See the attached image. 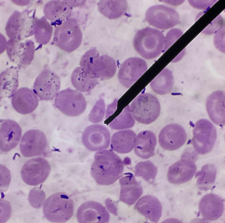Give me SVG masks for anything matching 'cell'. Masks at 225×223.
<instances>
[{"mask_svg": "<svg viewBox=\"0 0 225 223\" xmlns=\"http://www.w3.org/2000/svg\"><path fill=\"white\" fill-rule=\"evenodd\" d=\"M124 162L111 150L97 151L90 167V174L96 182L101 185L113 184L122 176Z\"/></svg>", "mask_w": 225, "mask_h": 223, "instance_id": "obj_1", "label": "cell"}, {"mask_svg": "<svg viewBox=\"0 0 225 223\" xmlns=\"http://www.w3.org/2000/svg\"><path fill=\"white\" fill-rule=\"evenodd\" d=\"M80 67L94 77L101 80L112 78L116 73V64L111 57L100 56L96 47H92L82 56L80 62Z\"/></svg>", "mask_w": 225, "mask_h": 223, "instance_id": "obj_2", "label": "cell"}, {"mask_svg": "<svg viewBox=\"0 0 225 223\" xmlns=\"http://www.w3.org/2000/svg\"><path fill=\"white\" fill-rule=\"evenodd\" d=\"M165 38L161 31L146 27L137 32L133 44L136 51L141 56L150 60L157 57L164 50Z\"/></svg>", "mask_w": 225, "mask_h": 223, "instance_id": "obj_3", "label": "cell"}, {"mask_svg": "<svg viewBox=\"0 0 225 223\" xmlns=\"http://www.w3.org/2000/svg\"><path fill=\"white\" fill-rule=\"evenodd\" d=\"M35 9L21 12L15 11L9 18L5 26L6 34L11 39L22 41L34 34V26L38 19Z\"/></svg>", "mask_w": 225, "mask_h": 223, "instance_id": "obj_4", "label": "cell"}, {"mask_svg": "<svg viewBox=\"0 0 225 223\" xmlns=\"http://www.w3.org/2000/svg\"><path fill=\"white\" fill-rule=\"evenodd\" d=\"M74 204L72 199L64 192L56 193L50 196L45 202L43 212L49 221L64 223L73 215Z\"/></svg>", "mask_w": 225, "mask_h": 223, "instance_id": "obj_5", "label": "cell"}, {"mask_svg": "<svg viewBox=\"0 0 225 223\" xmlns=\"http://www.w3.org/2000/svg\"><path fill=\"white\" fill-rule=\"evenodd\" d=\"M82 34L75 19L69 18L55 27L53 42L62 51L70 53L80 46Z\"/></svg>", "mask_w": 225, "mask_h": 223, "instance_id": "obj_6", "label": "cell"}, {"mask_svg": "<svg viewBox=\"0 0 225 223\" xmlns=\"http://www.w3.org/2000/svg\"><path fill=\"white\" fill-rule=\"evenodd\" d=\"M130 109L134 120L140 123L149 125L159 116L161 106L156 97L149 93H144L139 95L133 100Z\"/></svg>", "mask_w": 225, "mask_h": 223, "instance_id": "obj_7", "label": "cell"}, {"mask_svg": "<svg viewBox=\"0 0 225 223\" xmlns=\"http://www.w3.org/2000/svg\"><path fill=\"white\" fill-rule=\"evenodd\" d=\"M194 152L186 151L180 160L169 167L167 177L170 183L174 184H181L192 179L197 171L195 161L197 159L198 155Z\"/></svg>", "mask_w": 225, "mask_h": 223, "instance_id": "obj_8", "label": "cell"}, {"mask_svg": "<svg viewBox=\"0 0 225 223\" xmlns=\"http://www.w3.org/2000/svg\"><path fill=\"white\" fill-rule=\"evenodd\" d=\"M54 103L62 113L70 117L81 115L87 105L86 100L81 93L69 88L59 92L55 98Z\"/></svg>", "mask_w": 225, "mask_h": 223, "instance_id": "obj_9", "label": "cell"}, {"mask_svg": "<svg viewBox=\"0 0 225 223\" xmlns=\"http://www.w3.org/2000/svg\"><path fill=\"white\" fill-rule=\"evenodd\" d=\"M217 137L216 129L209 120L202 119L197 121L193 129L192 143L194 151L204 155L213 149Z\"/></svg>", "mask_w": 225, "mask_h": 223, "instance_id": "obj_10", "label": "cell"}, {"mask_svg": "<svg viewBox=\"0 0 225 223\" xmlns=\"http://www.w3.org/2000/svg\"><path fill=\"white\" fill-rule=\"evenodd\" d=\"M6 51L10 60L20 69L27 67L31 63L34 57L35 46L30 40L19 41L9 39L6 42Z\"/></svg>", "mask_w": 225, "mask_h": 223, "instance_id": "obj_11", "label": "cell"}, {"mask_svg": "<svg viewBox=\"0 0 225 223\" xmlns=\"http://www.w3.org/2000/svg\"><path fill=\"white\" fill-rule=\"evenodd\" d=\"M46 137L42 131L30 130L23 135L19 145L21 152L24 157L46 156L49 149Z\"/></svg>", "mask_w": 225, "mask_h": 223, "instance_id": "obj_12", "label": "cell"}, {"mask_svg": "<svg viewBox=\"0 0 225 223\" xmlns=\"http://www.w3.org/2000/svg\"><path fill=\"white\" fill-rule=\"evenodd\" d=\"M51 166L48 161L41 157L32 158L23 166L21 175L24 182L31 186H37L43 183L49 176Z\"/></svg>", "mask_w": 225, "mask_h": 223, "instance_id": "obj_13", "label": "cell"}, {"mask_svg": "<svg viewBox=\"0 0 225 223\" xmlns=\"http://www.w3.org/2000/svg\"><path fill=\"white\" fill-rule=\"evenodd\" d=\"M178 13L173 8L163 5L151 6L145 14V19L150 25L157 28L166 30L179 22Z\"/></svg>", "mask_w": 225, "mask_h": 223, "instance_id": "obj_14", "label": "cell"}, {"mask_svg": "<svg viewBox=\"0 0 225 223\" xmlns=\"http://www.w3.org/2000/svg\"><path fill=\"white\" fill-rule=\"evenodd\" d=\"M59 76L51 70L44 69L36 78L33 91L40 99L50 100L55 98L60 89Z\"/></svg>", "mask_w": 225, "mask_h": 223, "instance_id": "obj_15", "label": "cell"}, {"mask_svg": "<svg viewBox=\"0 0 225 223\" xmlns=\"http://www.w3.org/2000/svg\"><path fill=\"white\" fill-rule=\"evenodd\" d=\"M82 142L89 150L98 151L108 148L111 142V134L108 129L101 124H93L83 131Z\"/></svg>", "mask_w": 225, "mask_h": 223, "instance_id": "obj_16", "label": "cell"}, {"mask_svg": "<svg viewBox=\"0 0 225 223\" xmlns=\"http://www.w3.org/2000/svg\"><path fill=\"white\" fill-rule=\"evenodd\" d=\"M146 62L139 57L129 58L120 66L118 73L119 82L128 88L145 72L147 69Z\"/></svg>", "mask_w": 225, "mask_h": 223, "instance_id": "obj_17", "label": "cell"}, {"mask_svg": "<svg viewBox=\"0 0 225 223\" xmlns=\"http://www.w3.org/2000/svg\"><path fill=\"white\" fill-rule=\"evenodd\" d=\"M187 135L184 128L176 123L169 124L161 130L158 136L160 145L168 151L177 150L185 143Z\"/></svg>", "mask_w": 225, "mask_h": 223, "instance_id": "obj_18", "label": "cell"}, {"mask_svg": "<svg viewBox=\"0 0 225 223\" xmlns=\"http://www.w3.org/2000/svg\"><path fill=\"white\" fill-rule=\"evenodd\" d=\"M76 216L78 222L80 223H108L110 218L105 207L93 201L81 204L77 209Z\"/></svg>", "mask_w": 225, "mask_h": 223, "instance_id": "obj_19", "label": "cell"}, {"mask_svg": "<svg viewBox=\"0 0 225 223\" xmlns=\"http://www.w3.org/2000/svg\"><path fill=\"white\" fill-rule=\"evenodd\" d=\"M21 129L15 121L1 119L0 123V149L2 153L9 152L18 145L21 136Z\"/></svg>", "mask_w": 225, "mask_h": 223, "instance_id": "obj_20", "label": "cell"}, {"mask_svg": "<svg viewBox=\"0 0 225 223\" xmlns=\"http://www.w3.org/2000/svg\"><path fill=\"white\" fill-rule=\"evenodd\" d=\"M11 104L14 109L22 115L33 112L37 108L39 100L33 90L27 87L18 89L11 97Z\"/></svg>", "mask_w": 225, "mask_h": 223, "instance_id": "obj_21", "label": "cell"}, {"mask_svg": "<svg viewBox=\"0 0 225 223\" xmlns=\"http://www.w3.org/2000/svg\"><path fill=\"white\" fill-rule=\"evenodd\" d=\"M224 202L223 199L212 193L204 195L199 204V210L203 218L208 221L218 219L224 212Z\"/></svg>", "mask_w": 225, "mask_h": 223, "instance_id": "obj_22", "label": "cell"}, {"mask_svg": "<svg viewBox=\"0 0 225 223\" xmlns=\"http://www.w3.org/2000/svg\"><path fill=\"white\" fill-rule=\"evenodd\" d=\"M119 180L121 187L119 200L130 206L134 204L142 194L140 183L130 173H126Z\"/></svg>", "mask_w": 225, "mask_h": 223, "instance_id": "obj_23", "label": "cell"}, {"mask_svg": "<svg viewBox=\"0 0 225 223\" xmlns=\"http://www.w3.org/2000/svg\"><path fill=\"white\" fill-rule=\"evenodd\" d=\"M72 8L67 0H51L44 6V16L49 20L51 24L58 25L69 19Z\"/></svg>", "mask_w": 225, "mask_h": 223, "instance_id": "obj_24", "label": "cell"}, {"mask_svg": "<svg viewBox=\"0 0 225 223\" xmlns=\"http://www.w3.org/2000/svg\"><path fill=\"white\" fill-rule=\"evenodd\" d=\"M206 110L211 120L215 124H225V93L221 90L215 91L208 97Z\"/></svg>", "mask_w": 225, "mask_h": 223, "instance_id": "obj_25", "label": "cell"}, {"mask_svg": "<svg viewBox=\"0 0 225 223\" xmlns=\"http://www.w3.org/2000/svg\"><path fill=\"white\" fill-rule=\"evenodd\" d=\"M134 209L153 222H158L161 216V204L157 197L152 195L141 197L135 205Z\"/></svg>", "mask_w": 225, "mask_h": 223, "instance_id": "obj_26", "label": "cell"}, {"mask_svg": "<svg viewBox=\"0 0 225 223\" xmlns=\"http://www.w3.org/2000/svg\"><path fill=\"white\" fill-rule=\"evenodd\" d=\"M157 138L152 131L144 130L136 135L134 150L135 154L141 159H146L154 154Z\"/></svg>", "mask_w": 225, "mask_h": 223, "instance_id": "obj_27", "label": "cell"}, {"mask_svg": "<svg viewBox=\"0 0 225 223\" xmlns=\"http://www.w3.org/2000/svg\"><path fill=\"white\" fill-rule=\"evenodd\" d=\"M17 67L11 66L0 74V100L12 97L17 90L19 85V71Z\"/></svg>", "mask_w": 225, "mask_h": 223, "instance_id": "obj_28", "label": "cell"}, {"mask_svg": "<svg viewBox=\"0 0 225 223\" xmlns=\"http://www.w3.org/2000/svg\"><path fill=\"white\" fill-rule=\"evenodd\" d=\"M136 135L133 130L127 129L113 134L111 140L112 150L119 153H129L134 149Z\"/></svg>", "mask_w": 225, "mask_h": 223, "instance_id": "obj_29", "label": "cell"}, {"mask_svg": "<svg viewBox=\"0 0 225 223\" xmlns=\"http://www.w3.org/2000/svg\"><path fill=\"white\" fill-rule=\"evenodd\" d=\"M126 0H100L98 4L99 11L110 19H116L124 15L128 8Z\"/></svg>", "mask_w": 225, "mask_h": 223, "instance_id": "obj_30", "label": "cell"}, {"mask_svg": "<svg viewBox=\"0 0 225 223\" xmlns=\"http://www.w3.org/2000/svg\"><path fill=\"white\" fill-rule=\"evenodd\" d=\"M97 79L81 67L76 68L71 76L73 86L77 90L83 92H89L94 89L97 85Z\"/></svg>", "mask_w": 225, "mask_h": 223, "instance_id": "obj_31", "label": "cell"}, {"mask_svg": "<svg viewBox=\"0 0 225 223\" xmlns=\"http://www.w3.org/2000/svg\"><path fill=\"white\" fill-rule=\"evenodd\" d=\"M174 83L172 71L167 68L163 69L151 82L152 90L159 95H164L170 92Z\"/></svg>", "mask_w": 225, "mask_h": 223, "instance_id": "obj_32", "label": "cell"}, {"mask_svg": "<svg viewBox=\"0 0 225 223\" xmlns=\"http://www.w3.org/2000/svg\"><path fill=\"white\" fill-rule=\"evenodd\" d=\"M115 115L106 118L108 124L111 128L125 130L130 128L134 125L135 121L131 115L129 105L125 107Z\"/></svg>", "mask_w": 225, "mask_h": 223, "instance_id": "obj_33", "label": "cell"}, {"mask_svg": "<svg viewBox=\"0 0 225 223\" xmlns=\"http://www.w3.org/2000/svg\"><path fill=\"white\" fill-rule=\"evenodd\" d=\"M217 171L213 164H208L203 166L200 171L196 174L198 177L197 185L201 190L207 191L213 186L216 177Z\"/></svg>", "mask_w": 225, "mask_h": 223, "instance_id": "obj_34", "label": "cell"}, {"mask_svg": "<svg viewBox=\"0 0 225 223\" xmlns=\"http://www.w3.org/2000/svg\"><path fill=\"white\" fill-rule=\"evenodd\" d=\"M34 37L38 43L45 45L50 41L53 32V27L44 16L37 19L34 24Z\"/></svg>", "mask_w": 225, "mask_h": 223, "instance_id": "obj_35", "label": "cell"}, {"mask_svg": "<svg viewBox=\"0 0 225 223\" xmlns=\"http://www.w3.org/2000/svg\"><path fill=\"white\" fill-rule=\"evenodd\" d=\"M134 169L135 176L141 177L146 181L150 183L154 180L158 172L157 167L149 160L138 162Z\"/></svg>", "mask_w": 225, "mask_h": 223, "instance_id": "obj_36", "label": "cell"}, {"mask_svg": "<svg viewBox=\"0 0 225 223\" xmlns=\"http://www.w3.org/2000/svg\"><path fill=\"white\" fill-rule=\"evenodd\" d=\"M30 203L34 207H41L45 199V193L42 190L34 188L30 192L29 195Z\"/></svg>", "mask_w": 225, "mask_h": 223, "instance_id": "obj_37", "label": "cell"}, {"mask_svg": "<svg viewBox=\"0 0 225 223\" xmlns=\"http://www.w3.org/2000/svg\"><path fill=\"white\" fill-rule=\"evenodd\" d=\"M105 111V105L104 100L100 99L96 103L92 109L89 116V119L93 117L91 120L93 119L92 122H99L101 121L104 118Z\"/></svg>", "mask_w": 225, "mask_h": 223, "instance_id": "obj_38", "label": "cell"}, {"mask_svg": "<svg viewBox=\"0 0 225 223\" xmlns=\"http://www.w3.org/2000/svg\"><path fill=\"white\" fill-rule=\"evenodd\" d=\"M223 26V18L219 15L203 31L202 33L206 35L215 34Z\"/></svg>", "mask_w": 225, "mask_h": 223, "instance_id": "obj_39", "label": "cell"}, {"mask_svg": "<svg viewBox=\"0 0 225 223\" xmlns=\"http://www.w3.org/2000/svg\"><path fill=\"white\" fill-rule=\"evenodd\" d=\"M183 34L180 29L174 28L171 29L168 33L165 38L164 50L165 51L176 41Z\"/></svg>", "mask_w": 225, "mask_h": 223, "instance_id": "obj_40", "label": "cell"}, {"mask_svg": "<svg viewBox=\"0 0 225 223\" xmlns=\"http://www.w3.org/2000/svg\"><path fill=\"white\" fill-rule=\"evenodd\" d=\"M225 30L224 26L220 30L215 34L214 42L216 47L219 51L224 53Z\"/></svg>", "mask_w": 225, "mask_h": 223, "instance_id": "obj_41", "label": "cell"}, {"mask_svg": "<svg viewBox=\"0 0 225 223\" xmlns=\"http://www.w3.org/2000/svg\"><path fill=\"white\" fill-rule=\"evenodd\" d=\"M216 0H189L188 2L192 7L199 9L206 10L213 5Z\"/></svg>", "mask_w": 225, "mask_h": 223, "instance_id": "obj_42", "label": "cell"}, {"mask_svg": "<svg viewBox=\"0 0 225 223\" xmlns=\"http://www.w3.org/2000/svg\"><path fill=\"white\" fill-rule=\"evenodd\" d=\"M69 5L73 7H77L82 5L86 1L85 0H67Z\"/></svg>", "mask_w": 225, "mask_h": 223, "instance_id": "obj_43", "label": "cell"}]
</instances>
